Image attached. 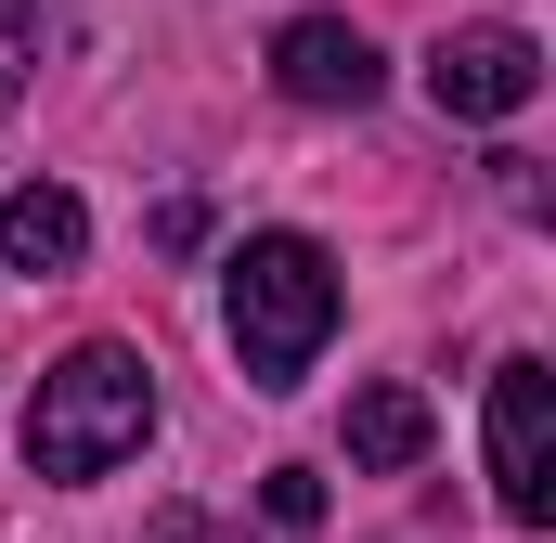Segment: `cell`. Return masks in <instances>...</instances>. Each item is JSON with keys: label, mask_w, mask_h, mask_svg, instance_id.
<instances>
[{"label": "cell", "mask_w": 556, "mask_h": 543, "mask_svg": "<svg viewBox=\"0 0 556 543\" xmlns=\"http://www.w3.org/2000/svg\"><path fill=\"white\" fill-rule=\"evenodd\" d=\"M142 440H155V363H142L130 337H78L52 376H39V402H26V479H104V466H130Z\"/></svg>", "instance_id": "6da1fadb"}, {"label": "cell", "mask_w": 556, "mask_h": 543, "mask_svg": "<svg viewBox=\"0 0 556 543\" xmlns=\"http://www.w3.org/2000/svg\"><path fill=\"white\" fill-rule=\"evenodd\" d=\"M220 324H233V363L247 389H298L337 337V260L311 233H247L220 272Z\"/></svg>", "instance_id": "7a4b0ae2"}, {"label": "cell", "mask_w": 556, "mask_h": 543, "mask_svg": "<svg viewBox=\"0 0 556 543\" xmlns=\"http://www.w3.org/2000/svg\"><path fill=\"white\" fill-rule=\"evenodd\" d=\"M492 505H505L518 531L556 518V376L531 363V350L492 363Z\"/></svg>", "instance_id": "3957f363"}, {"label": "cell", "mask_w": 556, "mask_h": 543, "mask_svg": "<svg viewBox=\"0 0 556 543\" xmlns=\"http://www.w3.org/2000/svg\"><path fill=\"white\" fill-rule=\"evenodd\" d=\"M531 91H544V52H531V26H453V39L427 52V104H440V117H466V130L518 117Z\"/></svg>", "instance_id": "277c9868"}, {"label": "cell", "mask_w": 556, "mask_h": 543, "mask_svg": "<svg viewBox=\"0 0 556 543\" xmlns=\"http://www.w3.org/2000/svg\"><path fill=\"white\" fill-rule=\"evenodd\" d=\"M273 78H285V104H324V117L350 104V117H363L389 65H376V39H363L350 13H298V26L273 39Z\"/></svg>", "instance_id": "5b68a950"}, {"label": "cell", "mask_w": 556, "mask_h": 543, "mask_svg": "<svg viewBox=\"0 0 556 543\" xmlns=\"http://www.w3.org/2000/svg\"><path fill=\"white\" fill-rule=\"evenodd\" d=\"M0 260L39 272V285H52V272H78V260H91V207H78L65 181H26V194L0 207Z\"/></svg>", "instance_id": "8992f818"}, {"label": "cell", "mask_w": 556, "mask_h": 543, "mask_svg": "<svg viewBox=\"0 0 556 543\" xmlns=\"http://www.w3.org/2000/svg\"><path fill=\"white\" fill-rule=\"evenodd\" d=\"M427 453V402L402 389V376H376L363 402H350V466H376V479H402Z\"/></svg>", "instance_id": "52a82bcc"}, {"label": "cell", "mask_w": 556, "mask_h": 543, "mask_svg": "<svg viewBox=\"0 0 556 543\" xmlns=\"http://www.w3.org/2000/svg\"><path fill=\"white\" fill-rule=\"evenodd\" d=\"M26 65H39V0H0V117L26 91Z\"/></svg>", "instance_id": "ba28073f"}, {"label": "cell", "mask_w": 556, "mask_h": 543, "mask_svg": "<svg viewBox=\"0 0 556 543\" xmlns=\"http://www.w3.org/2000/svg\"><path fill=\"white\" fill-rule=\"evenodd\" d=\"M260 505H273V531H324V479H311V466H273Z\"/></svg>", "instance_id": "9c48e42d"}]
</instances>
